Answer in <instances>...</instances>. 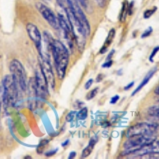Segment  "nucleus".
<instances>
[{
	"mask_svg": "<svg viewBox=\"0 0 159 159\" xmlns=\"http://www.w3.org/2000/svg\"><path fill=\"white\" fill-rule=\"evenodd\" d=\"M52 54L54 58L55 67L58 77L60 80H62L65 77V72L69 65V51L62 42L55 40L52 45Z\"/></svg>",
	"mask_w": 159,
	"mask_h": 159,
	"instance_id": "obj_1",
	"label": "nucleus"
},
{
	"mask_svg": "<svg viewBox=\"0 0 159 159\" xmlns=\"http://www.w3.org/2000/svg\"><path fill=\"white\" fill-rule=\"evenodd\" d=\"M18 90L11 74L7 75L2 80V99L7 107L15 106L18 99Z\"/></svg>",
	"mask_w": 159,
	"mask_h": 159,
	"instance_id": "obj_2",
	"label": "nucleus"
},
{
	"mask_svg": "<svg viewBox=\"0 0 159 159\" xmlns=\"http://www.w3.org/2000/svg\"><path fill=\"white\" fill-rule=\"evenodd\" d=\"M128 139V140L124 144L125 155L133 154L137 150L144 147L145 146L150 144L155 140L156 137H154V135H143L133 136Z\"/></svg>",
	"mask_w": 159,
	"mask_h": 159,
	"instance_id": "obj_3",
	"label": "nucleus"
},
{
	"mask_svg": "<svg viewBox=\"0 0 159 159\" xmlns=\"http://www.w3.org/2000/svg\"><path fill=\"white\" fill-rule=\"evenodd\" d=\"M10 71L11 76L15 80L18 90L25 92L27 88L26 84V74L23 65L18 60H13L10 65Z\"/></svg>",
	"mask_w": 159,
	"mask_h": 159,
	"instance_id": "obj_4",
	"label": "nucleus"
},
{
	"mask_svg": "<svg viewBox=\"0 0 159 159\" xmlns=\"http://www.w3.org/2000/svg\"><path fill=\"white\" fill-rule=\"evenodd\" d=\"M157 130V124L147 123H140L134 125L128 129L127 136L128 138L133 136L154 135Z\"/></svg>",
	"mask_w": 159,
	"mask_h": 159,
	"instance_id": "obj_5",
	"label": "nucleus"
},
{
	"mask_svg": "<svg viewBox=\"0 0 159 159\" xmlns=\"http://www.w3.org/2000/svg\"><path fill=\"white\" fill-rule=\"evenodd\" d=\"M72 9H73V14L76 23L81 28L85 37L89 36L90 34V25L84 13L83 12L81 8L80 7L79 3L76 0H72Z\"/></svg>",
	"mask_w": 159,
	"mask_h": 159,
	"instance_id": "obj_6",
	"label": "nucleus"
},
{
	"mask_svg": "<svg viewBox=\"0 0 159 159\" xmlns=\"http://www.w3.org/2000/svg\"><path fill=\"white\" fill-rule=\"evenodd\" d=\"M36 7L39 13L42 15L45 21L52 26L53 29L58 30L60 28L59 22H58V18H57L53 11L49 8L47 6H45V4L42 3V2H38L36 4Z\"/></svg>",
	"mask_w": 159,
	"mask_h": 159,
	"instance_id": "obj_7",
	"label": "nucleus"
},
{
	"mask_svg": "<svg viewBox=\"0 0 159 159\" xmlns=\"http://www.w3.org/2000/svg\"><path fill=\"white\" fill-rule=\"evenodd\" d=\"M40 67H41V70H42L46 81H47L48 85L51 89H53L55 87V76L50 62H49V59L41 57V58H40Z\"/></svg>",
	"mask_w": 159,
	"mask_h": 159,
	"instance_id": "obj_8",
	"label": "nucleus"
},
{
	"mask_svg": "<svg viewBox=\"0 0 159 159\" xmlns=\"http://www.w3.org/2000/svg\"><path fill=\"white\" fill-rule=\"evenodd\" d=\"M34 80L37 96L42 98L46 97L49 95V85L42 70L36 71Z\"/></svg>",
	"mask_w": 159,
	"mask_h": 159,
	"instance_id": "obj_9",
	"label": "nucleus"
},
{
	"mask_svg": "<svg viewBox=\"0 0 159 159\" xmlns=\"http://www.w3.org/2000/svg\"><path fill=\"white\" fill-rule=\"evenodd\" d=\"M26 31H27V34L30 38V39L35 44L36 47L38 48V51L41 53L42 52V34H41L38 28L37 27V25H35L33 23L27 24V25H26Z\"/></svg>",
	"mask_w": 159,
	"mask_h": 159,
	"instance_id": "obj_10",
	"label": "nucleus"
},
{
	"mask_svg": "<svg viewBox=\"0 0 159 159\" xmlns=\"http://www.w3.org/2000/svg\"><path fill=\"white\" fill-rule=\"evenodd\" d=\"M149 153H159V140L155 139L151 143L145 146L142 149L137 150V151L133 153V154H129V155L133 156L131 157H139L140 156L149 154Z\"/></svg>",
	"mask_w": 159,
	"mask_h": 159,
	"instance_id": "obj_11",
	"label": "nucleus"
},
{
	"mask_svg": "<svg viewBox=\"0 0 159 159\" xmlns=\"http://www.w3.org/2000/svg\"><path fill=\"white\" fill-rule=\"evenodd\" d=\"M156 71H157V68H154V69H152V70H150V72H148V74L147 75V76H145V78L143 79V80L142 81V83L140 84L137 87V89H135V90L133 92V93H132V96H134L135 94H137L138 92H139V91L141 90L142 89H143V87H144L145 85L147 84V83H148L149 81H150V80L151 79V77L153 76H154V74L156 72Z\"/></svg>",
	"mask_w": 159,
	"mask_h": 159,
	"instance_id": "obj_12",
	"label": "nucleus"
},
{
	"mask_svg": "<svg viewBox=\"0 0 159 159\" xmlns=\"http://www.w3.org/2000/svg\"><path fill=\"white\" fill-rule=\"evenodd\" d=\"M96 139L93 138V139H91V141L89 142V144L88 145L87 147H85L84 149L82 151L81 157L82 158H85V157H88L91 154V153L92 152V150L94 148V146L96 143Z\"/></svg>",
	"mask_w": 159,
	"mask_h": 159,
	"instance_id": "obj_13",
	"label": "nucleus"
},
{
	"mask_svg": "<svg viewBox=\"0 0 159 159\" xmlns=\"http://www.w3.org/2000/svg\"><path fill=\"white\" fill-rule=\"evenodd\" d=\"M114 37H115V30L112 29L109 32L108 36H107V40H106V42H105V44H106V45H103V47H102V49H100V52H99L100 53H104V52H106V51H107V46L111 45V43L112 42V40H113Z\"/></svg>",
	"mask_w": 159,
	"mask_h": 159,
	"instance_id": "obj_14",
	"label": "nucleus"
},
{
	"mask_svg": "<svg viewBox=\"0 0 159 159\" xmlns=\"http://www.w3.org/2000/svg\"><path fill=\"white\" fill-rule=\"evenodd\" d=\"M76 117L78 119H80V120H84L86 118L88 117V108L87 107H84V108L80 109V111H78V113L76 114Z\"/></svg>",
	"mask_w": 159,
	"mask_h": 159,
	"instance_id": "obj_15",
	"label": "nucleus"
},
{
	"mask_svg": "<svg viewBox=\"0 0 159 159\" xmlns=\"http://www.w3.org/2000/svg\"><path fill=\"white\" fill-rule=\"evenodd\" d=\"M140 158H150V159H159V153H149L140 156Z\"/></svg>",
	"mask_w": 159,
	"mask_h": 159,
	"instance_id": "obj_16",
	"label": "nucleus"
},
{
	"mask_svg": "<svg viewBox=\"0 0 159 159\" xmlns=\"http://www.w3.org/2000/svg\"><path fill=\"white\" fill-rule=\"evenodd\" d=\"M156 11H157V7H154V9H151V10H147V11L144 12V18H146V19L150 18V17H151L152 15H154V13H155Z\"/></svg>",
	"mask_w": 159,
	"mask_h": 159,
	"instance_id": "obj_17",
	"label": "nucleus"
},
{
	"mask_svg": "<svg viewBox=\"0 0 159 159\" xmlns=\"http://www.w3.org/2000/svg\"><path fill=\"white\" fill-rule=\"evenodd\" d=\"M98 92H99V89H98V88H96V89H94L93 90L91 91V92H89V94H88L87 96V99H93V98L97 95Z\"/></svg>",
	"mask_w": 159,
	"mask_h": 159,
	"instance_id": "obj_18",
	"label": "nucleus"
},
{
	"mask_svg": "<svg viewBox=\"0 0 159 159\" xmlns=\"http://www.w3.org/2000/svg\"><path fill=\"white\" fill-rule=\"evenodd\" d=\"M78 3L80 4L81 7H83L84 9L89 10V0H76Z\"/></svg>",
	"mask_w": 159,
	"mask_h": 159,
	"instance_id": "obj_19",
	"label": "nucleus"
},
{
	"mask_svg": "<svg viewBox=\"0 0 159 159\" xmlns=\"http://www.w3.org/2000/svg\"><path fill=\"white\" fill-rule=\"evenodd\" d=\"M158 51H159V46H157V47H155L154 49H153V51H152V52H151V54H150V57H149L150 61H151V62L154 61V57H155V55L157 54Z\"/></svg>",
	"mask_w": 159,
	"mask_h": 159,
	"instance_id": "obj_20",
	"label": "nucleus"
},
{
	"mask_svg": "<svg viewBox=\"0 0 159 159\" xmlns=\"http://www.w3.org/2000/svg\"><path fill=\"white\" fill-rule=\"evenodd\" d=\"M75 114H76V111H70L69 113V114L66 116V121L67 122H71L73 119V118H74L75 116Z\"/></svg>",
	"mask_w": 159,
	"mask_h": 159,
	"instance_id": "obj_21",
	"label": "nucleus"
},
{
	"mask_svg": "<svg viewBox=\"0 0 159 159\" xmlns=\"http://www.w3.org/2000/svg\"><path fill=\"white\" fill-rule=\"evenodd\" d=\"M152 30H152V27H149L148 29H147V30L145 31V32L143 33V34H142L141 38H147V37H149L150 34H151Z\"/></svg>",
	"mask_w": 159,
	"mask_h": 159,
	"instance_id": "obj_22",
	"label": "nucleus"
},
{
	"mask_svg": "<svg viewBox=\"0 0 159 159\" xmlns=\"http://www.w3.org/2000/svg\"><path fill=\"white\" fill-rule=\"evenodd\" d=\"M112 63H113L112 60H108V61H107L105 62L104 64H103L102 67L103 68H110L111 66L112 65Z\"/></svg>",
	"mask_w": 159,
	"mask_h": 159,
	"instance_id": "obj_23",
	"label": "nucleus"
},
{
	"mask_svg": "<svg viewBox=\"0 0 159 159\" xmlns=\"http://www.w3.org/2000/svg\"><path fill=\"white\" fill-rule=\"evenodd\" d=\"M95 1L97 3V5L99 6L100 7H103L106 5V0H95Z\"/></svg>",
	"mask_w": 159,
	"mask_h": 159,
	"instance_id": "obj_24",
	"label": "nucleus"
},
{
	"mask_svg": "<svg viewBox=\"0 0 159 159\" xmlns=\"http://www.w3.org/2000/svg\"><path fill=\"white\" fill-rule=\"evenodd\" d=\"M92 84H93V80H92V79H89V80H88V81L86 82V84H85V89H89V88H90L91 86H92Z\"/></svg>",
	"mask_w": 159,
	"mask_h": 159,
	"instance_id": "obj_25",
	"label": "nucleus"
},
{
	"mask_svg": "<svg viewBox=\"0 0 159 159\" xmlns=\"http://www.w3.org/2000/svg\"><path fill=\"white\" fill-rule=\"evenodd\" d=\"M119 99V96L116 95V96H113V97L111 98V101H110V103H111V104H115V103H116V102H117Z\"/></svg>",
	"mask_w": 159,
	"mask_h": 159,
	"instance_id": "obj_26",
	"label": "nucleus"
},
{
	"mask_svg": "<svg viewBox=\"0 0 159 159\" xmlns=\"http://www.w3.org/2000/svg\"><path fill=\"white\" fill-rule=\"evenodd\" d=\"M57 152V150H51V151H49L48 153H46L45 154V155H46V157H50V156H52L53 154H56Z\"/></svg>",
	"mask_w": 159,
	"mask_h": 159,
	"instance_id": "obj_27",
	"label": "nucleus"
},
{
	"mask_svg": "<svg viewBox=\"0 0 159 159\" xmlns=\"http://www.w3.org/2000/svg\"><path fill=\"white\" fill-rule=\"evenodd\" d=\"M134 82H131V83L127 85V87L124 88V90H128V89H130V88L133 87V86H134Z\"/></svg>",
	"mask_w": 159,
	"mask_h": 159,
	"instance_id": "obj_28",
	"label": "nucleus"
},
{
	"mask_svg": "<svg viewBox=\"0 0 159 159\" xmlns=\"http://www.w3.org/2000/svg\"><path fill=\"white\" fill-rule=\"evenodd\" d=\"M76 152H71L70 154H69V159L74 158V157H76Z\"/></svg>",
	"mask_w": 159,
	"mask_h": 159,
	"instance_id": "obj_29",
	"label": "nucleus"
},
{
	"mask_svg": "<svg viewBox=\"0 0 159 159\" xmlns=\"http://www.w3.org/2000/svg\"><path fill=\"white\" fill-rule=\"evenodd\" d=\"M154 92H155V94L159 95V85L155 89V90H154Z\"/></svg>",
	"mask_w": 159,
	"mask_h": 159,
	"instance_id": "obj_30",
	"label": "nucleus"
},
{
	"mask_svg": "<svg viewBox=\"0 0 159 159\" xmlns=\"http://www.w3.org/2000/svg\"><path fill=\"white\" fill-rule=\"evenodd\" d=\"M69 140H67V141H65V143H64L63 144H62V147H65L66 145L69 144Z\"/></svg>",
	"mask_w": 159,
	"mask_h": 159,
	"instance_id": "obj_31",
	"label": "nucleus"
},
{
	"mask_svg": "<svg viewBox=\"0 0 159 159\" xmlns=\"http://www.w3.org/2000/svg\"><path fill=\"white\" fill-rule=\"evenodd\" d=\"M42 1H43L44 2H49L51 0H42Z\"/></svg>",
	"mask_w": 159,
	"mask_h": 159,
	"instance_id": "obj_32",
	"label": "nucleus"
},
{
	"mask_svg": "<svg viewBox=\"0 0 159 159\" xmlns=\"http://www.w3.org/2000/svg\"><path fill=\"white\" fill-rule=\"evenodd\" d=\"M153 107H157V108H159V102H158V103H157V105H154V106H153Z\"/></svg>",
	"mask_w": 159,
	"mask_h": 159,
	"instance_id": "obj_33",
	"label": "nucleus"
},
{
	"mask_svg": "<svg viewBox=\"0 0 159 159\" xmlns=\"http://www.w3.org/2000/svg\"><path fill=\"white\" fill-rule=\"evenodd\" d=\"M0 104H1V103H0Z\"/></svg>",
	"mask_w": 159,
	"mask_h": 159,
	"instance_id": "obj_34",
	"label": "nucleus"
}]
</instances>
